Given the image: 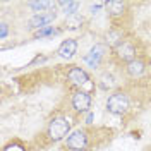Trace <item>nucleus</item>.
<instances>
[{"label":"nucleus","mask_w":151,"mask_h":151,"mask_svg":"<svg viewBox=\"0 0 151 151\" xmlns=\"http://www.w3.org/2000/svg\"><path fill=\"white\" fill-rule=\"evenodd\" d=\"M105 7L108 9V14L112 16V17H119V16H122L124 12H125V2L122 0H110V2H106L105 4Z\"/></svg>","instance_id":"10"},{"label":"nucleus","mask_w":151,"mask_h":151,"mask_svg":"<svg viewBox=\"0 0 151 151\" xmlns=\"http://www.w3.org/2000/svg\"><path fill=\"white\" fill-rule=\"evenodd\" d=\"M57 31L53 29V26H47V28H41L38 29L36 33V38H45V36H52V35H55Z\"/></svg>","instance_id":"16"},{"label":"nucleus","mask_w":151,"mask_h":151,"mask_svg":"<svg viewBox=\"0 0 151 151\" xmlns=\"http://www.w3.org/2000/svg\"><path fill=\"white\" fill-rule=\"evenodd\" d=\"M72 108L76 112L84 113L91 108V94L88 91H83V89H77L72 94Z\"/></svg>","instance_id":"4"},{"label":"nucleus","mask_w":151,"mask_h":151,"mask_svg":"<svg viewBox=\"0 0 151 151\" xmlns=\"http://www.w3.org/2000/svg\"><path fill=\"white\" fill-rule=\"evenodd\" d=\"M7 33H9L7 24H5V22H2V24H0V38H2V40H5V38H7Z\"/></svg>","instance_id":"17"},{"label":"nucleus","mask_w":151,"mask_h":151,"mask_svg":"<svg viewBox=\"0 0 151 151\" xmlns=\"http://www.w3.org/2000/svg\"><path fill=\"white\" fill-rule=\"evenodd\" d=\"M81 24H83V17H81V16H77V14L69 16L67 21H65V28L67 29H79V28H81Z\"/></svg>","instance_id":"13"},{"label":"nucleus","mask_w":151,"mask_h":151,"mask_svg":"<svg viewBox=\"0 0 151 151\" xmlns=\"http://www.w3.org/2000/svg\"><path fill=\"white\" fill-rule=\"evenodd\" d=\"M50 5H52V2H29V7L35 12H40V14H43V10L48 9Z\"/></svg>","instance_id":"15"},{"label":"nucleus","mask_w":151,"mask_h":151,"mask_svg":"<svg viewBox=\"0 0 151 151\" xmlns=\"http://www.w3.org/2000/svg\"><path fill=\"white\" fill-rule=\"evenodd\" d=\"M125 69H127V74H129V76H132V77H137V76H141L142 72H144L146 65H144V62H142V60L136 58V60L129 62Z\"/></svg>","instance_id":"11"},{"label":"nucleus","mask_w":151,"mask_h":151,"mask_svg":"<svg viewBox=\"0 0 151 151\" xmlns=\"http://www.w3.org/2000/svg\"><path fill=\"white\" fill-rule=\"evenodd\" d=\"M106 110L113 115H124L129 110V98L122 91H115L106 100Z\"/></svg>","instance_id":"2"},{"label":"nucleus","mask_w":151,"mask_h":151,"mask_svg":"<svg viewBox=\"0 0 151 151\" xmlns=\"http://www.w3.org/2000/svg\"><path fill=\"white\" fill-rule=\"evenodd\" d=\"M57 53H58V57H60V58L70 60V58L77 53V41H76V40H72V38L64 40V41L60 43L58 50H57Z\"/></svg>","instance_id":"8"},{"label":"nucleus","mask_w":151,"mask_h":151,"mask_svg":"<svg viewBox=\"0 0 151 151\" xmlns=\"http://www.w3.org/2000/svg\"><path fill=\"white\" fill-rule=\"evenodd\" d=\"M47 134L50 141H62L64 137L67 139V136L70 134V122L64 117H55L48 124Z\"/></svg>","instance_id":"1"},{"label":"nucleus","mask_w":151,"mask_h":151,"mask_svg":"<svg viewBox=\"0 0 151 151\" xmlns=\"http://www.w3.org/2000/svg\"><path fill=\"white\" fill-rule=\"evenodd\" d=\"M115 53L117 57L124 60V62H132V60H136V48L132 43L129 41H120V43H117V47H115Z\"/></svg>","instance_id":"5"},{"label":"nucleus","mask_w":151,"mask_h":151,"mask_svg":"<svg viewBox=\"0 0 151 151\" xmlns=\"http://www.w3.org/2000/svg\"><path fill=\"white\" fill-rule=\"evenodd\" d=\"M105 52H106V48L103 47V45H94L88 53L84 55V62L88 64L89 67H98L100 65V62H101V58H103Z\"/></svg>","instance_id":"6"},{"label":"nucleus","mask_w":151,"mask_h":151,"mask_svg":"<svg viewBox=\"0 0 151 151\" xmlns=\"http://www.w3.org/2000/svg\"><path fill=\"white\" fill-rule=\"evenodd\" d=\"M115 84V79H113L112 74H103L100 77V86L103 88V89H108V88H112Z\"/></svg>","instance_id":"14"},{"label":"nucleus","mask_w":151,"mask_h":151,"mask_svg":"<svg viewBox=\"0 0 151 151\" xmlns=\"http://www.w3.org/2000/svg\"><path fill=\"white\" fill-rule=\"evenodd\" d=\"M91 120H93V113H88V124H91Z\"/></svg>","instance_id":"18"},{"label":"nucleus","mask_w":151,"mask_h":151,"mask_svg":"<svg viewBox=\"0 0 151 151\" xmlns=\"http://www.w3.org/2000/svg\"><path fill=\"white\" fill-rule=\"evenodd\" d=\"M65 146L70 151H84L86 146H88V136H86V132L81 131V129L72 131L69 136H67Z\"/></svg>","instance_id":"3"},{"label":"nucleus","mask_w":151,"mask_h":151,"mask_svg":"<svg viewBox=\"0 0 151 151\" xmlns=\"http://www.w3.org/2000/svg\"><path fill=\"white\" fill-rule=\"evenodd\" d=\"M57 5L62 9V12H65L67 16H74L76 12H77V9H79V2H72V0H67V2L62 0Z\"/></svg>","instance_id":"12"},{"label":"nucleus","mask_w":151,"mask_h":151,"mask_svg":"<svg viewBox=\"0 0 151 151\" xmlns=\"http://www.w3.org/2000/svg\"><path fill=\"white\" fill-rule=\"evenodd\" d=\"M55 19V12H48V14H35L29 19V29H41L47 28L48 24Z\"/></svg>","instance_id":"9"},{"label":"nucleus","mask_w":151,"mask_h":151,"mask_svg":"<svg viewBox=\"0 0 151 151\" xmlns=\"http://www.w3.org/2000/svg\"><path fill=\"white\" fill-rule=\"evenodd\" d=\"M67 77H69V81L76 86H84L88 81H89V76L86 72L84 69H81V67L77 65H72L69 70H67Z\"/></svg>","instance_id":"7"}]
</instances>
